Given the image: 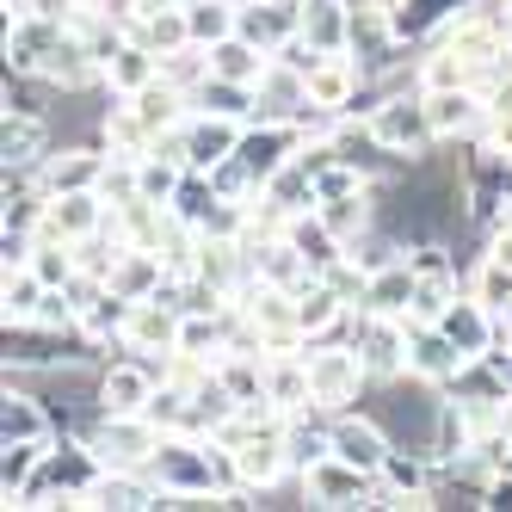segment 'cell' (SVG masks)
<instances>
[{
    "instance_id": "b9f144b4",
    "label": "cell",
    "mask_w": 512,
    "mask_h": 512,
    "mask_svg": "<svg viewBox=\"0 0 512 512\" xmlns=\"http://www.w3.org/2000/svg\"><path fill=\"white\" fill-rule=\"evenodd\" d=\"M482 512H512V475H488V488H482Z\"/></svg>"
},
{
    "instance_id": "836d02e7",
    "label": "cell",
    "mask_w": 512,
    "mask_h": 512,
    "mask_svg": "<svg viewBox=\"0 0 512 512\" xmlns=\"http://www.w3.org/2000/svg\"><path fill=\"white\" fill-rule=\"evenodd\" d=\"M192 105H198V112L241 118V124H253V118H260V93H253L247 81H223V75H210V81L192 93Z\"/></svg>"
},
{
    "instance_id": "ac0fdd59",
    "label": "cell",
    "mask_w": 512,
    "mask_h": 512,
    "mask_svg": "<svg viewBox=\"0 0 512 512\" xmlns=\"http://www.w3.org/2000/svg\"><path fill=\"white\" fill-rule=\"evenodd\" d=\"M105 284H112L118 297H130V303L155 297V290L167 284V253H161V247L118 241V260H112V272H105Z\"/></svg>"
},
{
    "instance_id": "7dc6e473",
    "label": "cell",
    "mask_w": 512,
    "mask_h": 512,
    "mask_svg": "<svg viewBox=\"0 0 512 512\" xmlns=\"http://www.w3.org/2000/svg\"><path fill=\"white\" fill-rule=\"evenodd\" d=\"M149 7H173V0H149Z\"/></svg>"
},
{
    "instance_id": "7c38bea8",
    "label": "cell",
    "mask_w": 512,
    "mask_h": 512,
    "mask_svg": "<svg viewBox=\"0 0 512 512\" xmlns=\"http://www.w3.org/2000/svg\"><path fill=\"white\" fill-rule=\"evenodd\" d=\"M463 364H469V358L451 346V334H445L438 321H408V377H414V383L451 389Z\"/></svg>"
},
{
    "instance_id": "f546056e",
    "label": "cell",
    "mask_w": 512,
    "mask_h": 512,
    "mask_svg": "<svg viewBox=\"0 0 512 512\" xmlns=\"http://www.w3.org/2000/svg\"><path fill=\"white\" fill-rule=\"evenodd\" d=\"M247 260H253V278H260V284H278V290H303V284L315 278L309 260L290 247V235H272L266 247H253Z\"/></svg>"
},
{
    "instance_id": "cb8c5ba5",
    "label": "cell",
    "mask_w": 512,
    "mask_h": 512,
    "mask_svg": "<svg viewBox=\"0 0 512 512\" xmlns=\"http://www.w3.org/2000/svg\"><path fill=\"white\" fill-rule=\"evenodd\" d=\"M266 395H272L278 414L315 408V389H309V346H303V352H272V358H266Z\"/></svg>"
},
{
    "instance_id": "4316f807",
    "label": "cell",
    "mask_w": 512,
    "mask_h": 512,
    "mask_svg": "<svg viewBox=\"0 0 512 512\" xmlns=\"http://www.w3.org/2000/svg\"><path fill=\"white\" fill-rule=\"evenodd\" d=\"M149 81H161V56L142 44V38H124V44H118V56L105 62V99H112V93H118V99H130V93H142Z\"/></svg>"
},
{
    "instance_id": "8992f818",
    "label": "cell",
    "mask_w": 512,
    "mask_h": 512,
    "mask_svg": "<svg viewBox=\"0 0 512 512\" xmlns=\"http://www.w3.org/2000/svg\"><path fill=\"white\" fill-rule=\"evenodd\" d=\"M235 309L260 327L266 352H303V346H309L303 321H297V290H278V284H260V278H253L241 297H235Z\"/></svg>"
},
{
    "instance_id": "f6af8a7d",
    "label": "cell",
    "mask_w": 512,
    "mask_h": 512,
    "mask_svg": "<svg viewBox=\"0 0 512 512\" xmlns=\"http://www.w3.org/2000/svg\"><path fill=\"white\" fill-rule=\"evenodd\" d=\"M500 432H512V395L500 401Z\"/></svg>"
},
{
    "instance_id": "5bb4252c",
    "label": "cell",
    "mask_w": 512,
    "mask_h": 512,
    "mask_svg": "<svg viewBox=\"0 0 512 512\" xmlns=\"http://www.w3.org/2000/svg\"><path fill=\"white\" fill-rule=\"evenodd\" d=\"M426 112L438 142H475L488 130V93L482 87H445V93H426Z\"/></svg>"
},
{
    "instance_id": "4fadbf2b",
    "label": "cell",
    "mask_w": 512,
    "mask_h": 512,
    "mask_svg": "<svg viewBox=\"0 0 512 512\" xmlns=\"http://www.w3.org/2000/svg\"><path fill=\"white\" fill-rule=\"evenodd\" d=\"M179 315L173 303H161V297H142V303H130V321H124V346L118 352H136V358H167V352H179Z\"/></svg>"
},
{
    "instance_id": "d590c367",
    "label": "cell",
    "mask_w": 512,
    "mask_h": 512,
    "mask_svg": "<svg viewBox=\"0 0 512 512\" xmlns=\"http://www.w3.org/2000/svg\"><path fill=\"white\" fill-rule=\"evenodd\" d=\"M136 38L149 44L155 56H173V50L198 44V38H192V19H186V0H173V7H155L149 19H142V31H136Z\"/></svg>"
},
{
    "instance_id": "f35d334b",
    "label": "cell",
    "mask_w": 512,
    "mask_h": 512,
    "mask_svg": "<svg viewBox=\"0 0 512 512\" xmlns=\"http://www.w3.org/2000/svg\"><path fill=\"white\" fill-rule=\"evenodd\" d=\"M31 272H38L50 290H68L75 272H81V253L68 247V241H38V247H31Z\"/></svg>"
},
{
    "instance_id": "603a6c76",
    "label": "cell",
    "mask_w": 512,
    "mask_h": 512,
    "mask_svg": "<svg viewBox=\"0 0 512 512\" xmlns=\"http://www.w3.org/2000/svg\"><path fill=\"white\" fill-rule=\"evenodd\" d=\"M253 93H260V118H297L303 105H309V68L272 56L266 75L253 81Z\"/></svg>"
},
{
    "instance_id": "9a60e30c",
    "label": "cell",
    "mask_w": 512,
    "mask_h": 512,
    "mask_svg": "<svg viewBox=\"0 0 512 512\" xmlns=\"http://www.w3.org/2000/svg\"><path fill=\"white\" fill-rule=\"evenodd\" d=\"M389 451H395V432H389V426H383L377 414H358V408L334 414V457L358 463L364 475H377Z\"/></svg>"
},
{
    "instance_id": "60d3db41",
    "label": "cell",
    "mask_w": 512,
    "mask_h": 512,
    "mask_svg": "<svg viewBox=\"0 0 512 512\" xmlns=\"http://www.w3.org/2000/svg\"><path fill=\"white\" fill-rule=\"evenodd\" d=\"M482 142H488V149H500V155L512 161V112H488V130H482Z\"/></svg>"
},
{
    "instance_id": "d6a6232c",
    "label": "cell",
    "mask_w": 512,
    "mask_h": 512,
    "mask_svg": "<svg viewBox=\"0 0 512 512\" xmlns=\"http://www.w3.org/2000/svg\"><path fill=\"white\" fill-rule=\"evenodd\" d=\"M266 62L272 56L253 44V38H241V31H229L223 44H210V75H223V81H247L253 87V81L266 75Z\"/></svg>"
},
{
    "instance_id": "e0dca14e",
    "label": "cell",
    "mask_w": 512,
    "mask_h": 512,
    "mask_svg": "<svg viewBox=\"0 0 512 512\" xmlns=\"http://www.w3.org/2000/svg\"><path fill=\"white\" fill-rule=\"evenodd\" d=\"M50 149L56 142H50L44 112H7V124H0V167L7 173H38Z\"/></svg>"
},
{
    "instance_id": "7402d4cb",
    "label": "cell",
    "mask_w": 512,
    "mask_h": 512,
    "mask_svg": "<svg viewBox=\"0 0 512 512\" xmlns=\"http://www.w3.org/2000/svg\"><path fill=\"white\" fill-rule=\"evenodd\" d=\"M235 31H241V38H253L266 56H278L290 38H297V0H241Z\"/></svg>"
},
{
    "instance_id": "681fc988",
    "label": "cell",
    "mask_w": 512,
    "mask_h": 512,
    "mask_svg": "<svg viewBox=\"0 0 512 512\" xmlns=\"http://www.w3.org/2000/svg\"><path fill=\"white\" fill-rule=\"evenodd\" d=\"M383 7H401V0H383Z\"/></svg>"
},
{
    "instance_id": "83f0119b",
    "label": "cell",
    "mask_w": 512,
    "mask_h": 512,
    "mask_svg": "<svg viewBox=\"0 0 512 512\" xmlns=\"http://www.w3.org/2000/svg\"><path fill=\"white\" fill-rule=\"evenodd\" d=\"M358 309H371V315H408V309H414V266H408V253L371 272Z\"/></svg>"
},
{
    "instance_id": "7a4b0ae2",
    "label": "cell",
    "mask_w": 512,
    "mask_h": 512,
    "mask_svg": "<svg viewBox=\"0 0 512 512\" xmlns=\"http://www.w3.org/2000/svg\"><path fill=\"white\" fill-rule=\"evenodd\" d=\"M364 383H371V371H364V358H358L352 340H315L309 346V389H315V408L321 414L358 408Z\"/></svg>"
},
{
    "instance_id": "9c48e42d",
    "label": "cell",
    "mask_w": 512,
    "mask_h": 512,
    "mask_svg": "<svg viewBox=\"0 0 512 512\" xmlns=\"http://www.w3.org/2000/svg\"><path fill=\"white\" fill-rule=\"evenodd\" d=\"M105 223H112V204H105V192H62V198H44V216H38V241H68L81 247L93 235H105Z\"/></svg>"
},
{
    "instance_id": "bcb514c9",
    "label": "cell",
    "mask_w": 512,
    "mask_h": 512,
    "mask_svg": "<svg viewBox=\"0 0 512 512\" xmlns=\"http://www.w3.org/2000/svg\"><path fill=\"white\" fill-rule=\"evenodd\" d=\"M500 334H512V303H506V309H500Z\"/></svg>"
},
{
    "instance_id": "277c9868",
    "label": "cell",
    "mask_w": 512,
    "mask_h": 512,
    "mask_svg": "<svg viewBox=\"0 0 512 512\" xmlns=\"http://www.w3.org/2000/svg\"><path fill=\"white\" fill-rule=\"evenodd\" d=\"M364 358V371H371L377 383H395V377H408V315H371V309H352L346 321V334Z\"/></svg>"
},
{
    "instance_id": "ffe728a7",
    "label": "cell",
    "mask_w": 512,
    "mask_h": 512,
    "mask_svg": "<svg viewBox=\"0 0 512 512\" xmlns=\"http://www.w3.org/2000/svg\"><path fill=\"white\" fill-rule=\"evenodd\" d=\"M297 321H303L309 346H315V340H340L346 321H352V303H346L327 278H309V284L297 290Z\"/></svg>"
},
{
    "instance_id": "484cf974",
    "label": "cell",
    "mask_w": 512,
    "mask_h": 512,
    "mask_svg": "<svg viewBox=\"0 0 512 512\" xmlns=\"http://www.w3.org/2000/svg\"><path fill=\"white\" fill-rule=\"evenodd\" d=\"M99 142H105L112 155H124V161H142L161 136L136 118V105H130V99H118V93H112V105H105V118H99Z\"/></svg>"
},
{
    "instance_id": "e575fe53",
    "label": "cell",
    "mask_w": 512,
    "mask_h": 512,
    "mask_svg": "<svg viewBox=\"0 0 512 512\" xmlns=\"http://www.w3.org/2000/svg\"><path fill=\"white\" fill-rule=\"evenodd\" d=\"M44 290H50V284L31 272V266H13L7 278H0V321H7V327H25L31 315H38Z\"/></svg>"
},
{
    "instance_id": "8fae6325",
    "label": "cell",
    "mask_w": 512,
    "mask_h": 512,
    "mask_svg": "<svg viewBox=\"0 0 512 512\" xmlns=\"http://www.w3.org/2000/svg\"><path fill=\"white\" fill-rule=\"evenodd\" d=\"M241 118H223V112H198L192 105V118L179 124V149H186V167H198V173H216L223 161H235V149H241Z\"/></svg>"
},
{
    "instance_id": "1f68e13d",
    "label": "cell",
    "mask_w": 512,
    "mask_h": 512,
    "mask_svg": "<svg viewBox=\"0 0 512 512\" xmlns=\"http://www.w3.org/2000/svg\"><path fill=\"white\" fill-rule=\"evenodd\" d=\"M124 321H130V297H118V290L105 284L99 297L81 309V340L99 346V352H105V346H124Z\"/></svg>"
},
{
    "instance_id": "8d00e7d4",
    "label": "cell",
    "mask_w": 512,
    "mask_h": 512,
    "mask_svg": "<svg viewBox=\"0 0 512 512\" xmlns=\"http://www.w3.org/2000/svg\"><path fill=\"white\" fill-rule=\"evenodd\" d=\"M463 290H469V297H482V303L500 315V309L512 303V266L500 260V253L482 247V253H475V266H469V278H463Z\"/></svg>"
},
{
    "instance_id": "52a82bcc",
    "label": "cell",
    "mask_w": 512,
    "mask_h": 512,
    "mask_svg": "<svg viewBox=\"0 0 512 512\" xmlns=\"http://www.w3.org/2000/svg\"><path fill=\"white\" fill-rule=\"evenodd\" d=\"M297 488H303V506H321V512H346V506H371L377 500V475H364L358 463L346 457H315L303 475H297Z\"/></svg>"
},
{
    "instance_id": "d6986e66",
    "label": "cell",
    "mask_w": 512,
    "mask_h": 512,
    "mask_svg": "<svg viewBox=\"0 0 512 512\" xmlns=\"http://www.w3.org/2000/svg\"><path fill=\"white\" fill-rule=\"evenodd\" d=\"M25 438H56V414L44 395H31L25 383L7 377V395H0V445H25Z\"/></svg>"
},
{
    "instance_id": "c3c4849f",
    "label": "cell",
    "mask_w": 512,
    "mask_h": 512,
    "mask_svg": "<svg viewBox=\"0 0 512 512\" xmlns=\"http://www.w3.org/2000/svg\"><path fill=\"white\" fill-rule=\"evenodd\" d=\"M500 7H506V19H512V0H500Z\"/></svg>"
},
{
    "instance_id": "f1b7e54d",
    "label": "cell",
    "mask_w": 512,
    "mask_h": 512,
    "mask_svg": "<svg viewBox=\"0 0 512 512\" xmlns=\"http://www.w3.org/2000/svg\"><path fill=\"white\" fill-rule=\"evenodd\" d=\"M284 235H290V247H297L303 260H309V272H315V278H321L327 266H334V260H346V241H340L334 229L321 223V210L290 216V223H284Z\"/></svg>"
},
{
    "instance_id": "ee69618b",
    "label": "cell",
    "mask_w": 512,
    "mask_h": 512,
    "mask_svg": "<svg viewBox=\"0 0 512 512\" xmlns=\"http://www.w3.org/2000/svg\"><path fill=\"white\" fill-rule=\"evenodd\" d=\"M488 358H494V364H500V377H506V383H512V334H500V346H494V352H488Z\"/></svg>"
},
{
    "instance_id": "5b68a950",
    "label": "cell",
    "mask_w": 512,
    "mask_h": 512,
    "mask_svg": "<svg viewBox=\"0 0 512 512\" xmlns=\"http://www.w3.org/2000/svg\"><path fill=\"white\" fill-rule=\"evenodd\" d=\"M161 389V364L155 358H105L99 377H93V414H142L149 408V395Z\"/></svg>"
},
{
    "instance_id": "30bf717a",
    "label": "cell",
    "mask_w": 512,
    "mask_h": 512,
    "mask_svg": "<svg viewBox=\"0 0 512 512\" xmlns=\"http://www.w3.org/2000/svg\"><path fill=\"white\" fill-rule=\"evenodd\" d=\"M105 167H112V149H105V142H68V149H50L31 179H38L44 198H62V192H99Z\"/></svg>"
},
{
    "instance_id": "3957f363",
    "label": "cell",
    "mask_w": 512,
    "mask_h": 512,
    "mask_svg": "<svg viewBox=\"0 0 512 512\" xmlns=\"http://www.w3.org/2000/svg\"><path fill=\"white\" fill-rule=\"evenodd\" d=\"M81 438L105 469H149V457L161 445V426L149 414H93L81 426Z\"/></svg>"
},
{
    "instance_id": "2e32d148",
    "label": "cell",
    "mask_w": 512,
    "mask_h": 512,
    "mask_svg": "<svg viewBox=\"0 0 512 512\" xmlns=\"http://www.w3.org/2000/svg\"><path fill=\"white\" fill-rule=\"evenodd\" d=\"M438 327L451 334V346H457L463 358H488V352L500 346V315H494L482 297H469V290H463L445 315H438Z\"/></svg>"
},
{
    "instance_id": "44dd1931",
    "label": "cell",
    "mask_w": 512,
    "mask_h": 512,
    "mask_svg": "<svg viewBox=\"0 0 512 512\" xmlns=\"http://www.w3.org/2000/svg\"><path fill=\"white\" fill-rule=\"evenodd\" d=\"M297 38L321 56H340L352 44V0H297Z\"/></svg>"
},
{
    "instance_id": "ba28073f",
    "label": "cell",
    "mask_w": 512,
    "mask_h": 512,
    "mask_svg": "<svg viewBox=\"0 0 512 512\" xmlns=\"http://www.w3.org/2000/svg\"><path fill=\"white\" fill-rule=\"evenodd\" d=\"M303 149H309V130H303L297 118H253V124L241 130L235 161H241V167L266 186V179H272V173H284Z\"/></svg>"
},
{
    "instance_id": "7bdbcfd3",
    "label": "cell",
    "mask_w": 512,
    "mask_h": 512,
    "mask_svg": "<svg viewBox=\"0 0 512 512\" xmlns=\"http://www.w3.org/2000/svg\"><path fill=\"white\" fill-rule=\"evenodd\" d=\"M488 253H500V260L512 266V216H506V223H500V229L488 235Z\"/></svg>"
},
{
    "instance_id": "74e56055",
    "label": "cell",
    "mask_w": 512,
    "mask_h": 512,
    "mask_svg": "<svg viewBox=\"0 0 512 512\" xmlns=\"http://www.w3.org/2000/svg\"><path fill=\"white\" fill-rule=\"evenodd\" d=\"M186 19H192L198 44H223L241 19V0H186Z\"/></svg>"
},
{
    "instance_id": "4dcf8cb0",
    "label": "cell",
    "mask_w": 512,
    "mask_h": 512,
    "mask_svg": "<svg viewBox=\"0 0 512 512\" xmlns=\"http://www.w3.org/2000/svg\"><path fill=\"white\" fill-rule=\"evenodd\" d=\"M266 204L284 216V223H290V216H303V210H321V198H315V167L297 155L284 173H272L266 179Z\"/></svg>"
},
{
    "instance_id": "d4e9b609",
    "label": "cell",
    "mask_w": 512,
    "mask_h": 512,
    "mask_svg": "<svg viewBox=\"0 0 512 512\" xmlns=\"http://www.w3.org/2000/svg\"><path fill=\"white\" fill-rule=\"evenodd\" d=\"M50 445H56V438H25V445H0V506H7V512L31 494V482H38V469H44Z\"/></svg>"
},
{
    "instance_id": "ab89813d",
    "label": "cell",
    "mask_w": 512,
    "mask_h": 512,
    "mask_svg": "<svg viewBox=\"0 0 512 512\" xmlns=\"http://www.w3.org/2000/svg\"><path fill=\"white\" fill-rule=\"evenodd\" d=\"M99 192H105V204H136L142 198V186H136V161H124V155H112V167H105V179H99Z\"/></svg>"
},
{
    "instance_id": "6da1fadb",
    "label": "cell",
    "mask_w": 512,
    "mask_h": 512,
    "mask_svg": "<svg viewBox=\"0 0 512 512\" xmlns=\"http://www.w3.org/2000/svg\"><path fill=\"white\" fill-rule=\"evenodd\" d=\"M364 130H371L377 155H389V161H401V167H414V161H426L432 149H445V142H438V130H432V112H426V93H420V87L377 99L371 112H364Z\"/></svg>"
}]
</instances>
